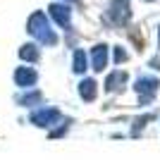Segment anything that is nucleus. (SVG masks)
Listing matches in <instances>:
<instances>
[{
	"mask_svg": "<svg viewBox=\"0 0 160 160\" xmlns=\"http://www.w3.org/2000/svg\"><path fill=\"white\" fill-rule=\"evenodd\" d=\"M27 31L31 38H36L41 46H55L58 43V33L53 31L50 22L43 12H33L27 19Z\"/></svg>",
	"mask_w": 160,
	"mask_h": 160,
	"instance_id": "obj_1",
	"label": "nucleus"
},
{
	"mask_svg": "<svg viewBox=\"0 0 160 160\" xmlns=\"http://www.w3.org/2000/svg\"><path fill=\"white\" fill-rule=\"evenodd\" d=\"M132 17V7H129V0H112L105 10V22L110 27H124Z\"/></svg>",
	"mask_w": 160,
	"mask_h": 160,
	"instance_id": "obj_2",
	"label": "nucleus"
},
{
	"mask_svg": "<svg viewBox=\"0 0 160 160\" xmlns=\"http://www.w3.org/2000/svg\"><path fill=\"white\" fill-rule=\"evenodd\" d=\"M60 110L58 108H41V110H33L31 112V124H36V127H53V124H58L60 122Z\"/></svg>",
	"mask_w": 160,
	"mask_h": 160,
	"instance_id": "obj_3",
	"label": "nucleus"
},
{
	"mask_svg": "<svg viewBox=\"0 0 160 160\" xmlns=\"http://www.w3.org/2000/svg\"><path fill=\"white\" fill-rule=\"evenodd\" d=\"M48 17L62 29L72 27V10H69V5H65V2H53V5L48 7Z\"/></svg>",
	"mask_w": 160,
	"mask_h": 160,
	"instance_id": "obj_4",
	"label": "nucleus"
},
{
	"mask_svg": "<svg viewBox=\"0 0 160 160\" xmlns=\"http://www.w3.org/2000/svg\"><path fill=\"white\" fill-rule=\"evenodd\" d=\"M38 81V72L33 67H17L14 69V84L19 88H31Z\"/></svg>",
	"mask_w": 160,
	"mask_h": 160,
	"instance_id": "obj_5",
	"label": "nucleus"
},
{
	"mask_svg": "<svg viewBox=\"0 0 160 160\" xmlns=\"http://www.w3.org/2000/svg\"><path fill=\"white\" fill-rule=\"evenodd\" d=\"M105 62H108V46L105 43H98V46L91 48V67L96 72L105 69Z\"/></svg>",
	"mask_w": 160,
	"mask_h": 160,
	"instance_id": "obj_6",
	"label": "nucleus"
},
{
	"mask_svg": "<svg viewBox=\"0 0 160 160\" xmlns=\"http://www.w3.org/2000/svg\"><path fill=\"white\" fill-rule=\"evenodd\" d=\"M19 60L24 62H38L41 60V50L36 43H24V46L19 48Z\"/></svg>",
	"mask_w": 160,
	"mask_h": 160,
	"instance_id": "obj_7",
	"label": "nucleus"
},
{
	"mask_svg": "<svg viewBox=\"0 0 160 160\" xmlns=\"http://www.w3.org/2000/svg\"><path fill=\"white\" fill-rule=\"evenodd\" d=\"M41 100H43V93H41V91H29V93L17 96V103L24 105V108H33V105H38Z\"/></svg>",
	"mask_w": 160,
	"mask_h": 160,
	"instance_id": "obj_8",
	"label": "nucleus"
},
{
	"mask_svg": "<svg viewBox=\"0 0 160 160\" xmlns=\"http://www.w3.org/2000/svg\"><path fill=\"white\" fill-rule=\"evenodd\" d=\"M79 93H81V98H84V100H93L96 93H98L96 81H93V79H84V81L79 84Z\"/></svg>",
	"mask_w": 160,
	"mask_h": 160,
	"instance_id": "obj_9",
	"label": "nucleus"
},
{
	"mask_svg": "<svg viewBox=\"0 0 160 160\" xmlns=\"http://www.w3.org/2000/svg\"><path fill=\"white\" fill-rule=\"evenodd\" d=\"M124 81H127V74H124V72H115V74H110V77H108L105 88H108V91H115V88H120Z\"/></svg>",
	"mask_w": 160,
	"mask_h": 160,
	"instance_id": "obj_10",
	"label": "nucleus"
},
{
	"mask_svg": "<svg viewBox=\"0 0 160 160\" xmlns=\"http://www.w3.org/2000/svg\"><path fill=\"white\" fill-rule=\"evenodd\" d=\"M72 69L74 72H84V69H86V53H84V50H74V55H72Z\"/></svg>",
	"mask_w": 160,
	"mask_h": 160,
	"instance_id": "obj_11",
	"label": "nucleus"
},
{
	"mask_svg": "<svg viewBox=\"0 0 160 160\" xmlns=\"http://www.w3.org/2000/svg\"><path fill=\"white\" fill-rule=\"evenodd\" d=\"M112 58H115V62H124V60H127V53L117 46V48H115V53H112Z\"/></svg>",
	"mask_w": 160,
	"mask_h": 160,
	"instance_id": "obj_12",
	"label": "nucleus"
},
{
	"mask_svg": "<svg viewBox=\"0 0 160 160\" xmlns=\"http://www.w3.org/2000/svg\"><path fill=\"white\" fill-rule=\"evenodd\" d=\"M65 2H72V5H81V0H65Z\"/></svg>",
	"mask_w": 160,
	"mask_h": 160,
	"instance_id": "obj_13",
	"label": "nucleus"
},
{
	"mask_svg": "<svg viewBox=\"0 0 160 160\" xmlns=\"http://www.w3.org/2000/svg\"><path fill=\"white\" fill-rule=\"evenodd\" d=\"M158 43H160V33H158Z\"/></svg>",
	"mask_w": 160,
	"mask_h": 160,
	"instance_id": "obj_14",
	"label": "nucleus"
},
{
	"mask_svg": "<svg viewBox=\"0 0 160 160\" xmlns=\"http://www.w3.org/2000/svg\"><path fill=\"white\" fill-rule=\"evenodd\" d=\"M148 2H151V0H148Z\"/></svg>",
	"mask_w": 160,
	"mask_h": 160,
	"instance_id": "obj_15",
	"label": "nucleus"
}]
</instances>
